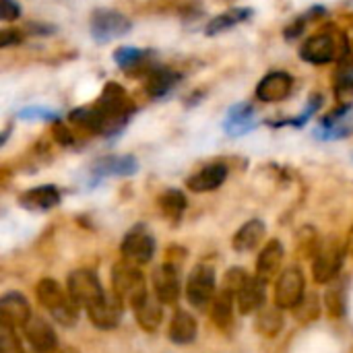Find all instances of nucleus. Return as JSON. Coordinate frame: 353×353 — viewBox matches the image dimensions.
<instances>
[{
  "label": "nucleus",
  "mask_w": 353,
  "mask_h": 353,
  "mask_svg": "<svg viewBox=\"0 0 353 353\" xmlns=\"http://www.w3.org/2000/svg\"><path fill=\"white\" fill-rule=\"evenodd\" d=\"M35 296L37 302L52 314V319L64 327H72L79 319V304L72 300V296L68 294V290L64 292V288L56 281V279H41L35 285Z\"/></svg>",
  "instance_id": "1"
},
{
  "label": "nucleus",
  "mask_w": 353,
  "mask_h": 353,
  "mask_svg": "<svg viewBox=\"0 0 353 353\" xmlns=\"http://www.w3.org/2000/svg\"><path fill=\"white\" fill-rule=\"evenodd\" d=\"M112 292L122 298L124 304L128 306H137L145 296H149L147 292V281L145 275L141 273L139 265H132L128 261H122L118 265L112 267Z\"/></svg>",
  "instance_id": "2"
},
{
  "label": "nucleus",
  "mask_w": 353,
  "mask_h": 353,
  "mask_svg": "<svg viewBox=\"0 0 353 353\" xmlns=\"http://www.w3.org/2000/svg\"><path fill=\"white\" fill-rule=\"evenodd\" d=\"M306 296L304 271L298 265L288 267L275 283V304L283 310H294Z\"/></svg>",
  "instance_id": "3"
},
{
  "label": "nucleus",
  "mask_w": 353,
  "mask_h": 353,
  "mask_svg": "<svg viewBox=\"0 0 353 353\" xmlns=\"http://www.w3.org/2000/svg\"><path fill=\"white\" fill-rule=\"evenodd\" d=\"M89 27H91V37L97 43H108L116 37L126 35L130 31L132 23L122 12H116L110 8H99L91 14Z\"/></svg>",
  "instance_id": "4"
},
{
  "label": "nucleus",
  "mask_w": 353,
  "mask_h": 353,
  "mask_svg": "<svg viewBox=\"0 0 353 353\" xmlns=\"http://www.w3.org/2000/svg\"><path fill=\"white\" fill-rule=\"evenodd\" d=\"M66 290L72 296V300L79 306H85V308H89L91 304H95L105 294L103 288H101L99 277L93 271H89V269H77V271H72L68 275Z\"/></svg>",
  "instance_id": "5"
},
{
  "label": "nucleus",
  "mask_w": 353,
  "mask_h": 353,
  "mask_svg": "<svg viewBox=\"0 0 353 353\" xmlns=\"http://www.w3.org/2000/svg\"><path fill=\"white\" fill-rule=\"evenodd\" d=\"M186 298L192 306L205 308L215 298V269L209 265H199L192 269L186 283Z\"/></svg>",
  "instance_id": "6"
},
{
  "label": "nucleus",
  "mask_w": 353,
  "mask_h": 353,
  "mask_svg": "<svg viewBox=\"0 0 353 353\" xmlns=\"http://www.w3.org/2000/svg\"><path fill=\"white\" fill-rule=\"evenodd\" d=\"M85 310H87V316L93 323V327H97L101 331H110L120 325L122 314H124V302L114 292L112 294L105 292L95 304H91Z\"/></svg>",
  "instance_id": "7"
},
{
  "label": "nucleus",
  "mask_w": 353,
  "mask_h": 353,
  "mask_svg": "<svg viewBox=\"0 0 353 353\" xmlns=\"http://www.w3.org/2000/svg\"><path fill=\"white\" fill-rule=\"evenodd\" d=\"M120 252H122L124 261H128L132 265H139V267L147 265L155 254V238L143 225H139L124 236Z\"/></svg>",
  "instance_id": "8"
},
{
  "label": "nucleus",
  "mask_w": 353,
  "mask_h": 353,
  "mask_svg": "<svg viewBox=\"0 0 353 353\" xmlns=\"http://www.w3.org/2000/svg\"><path fill=\"white\" fill-rule=\"evenodd\" d=\"M343 254H345L343 248L337 246V244L323 246L321 252L312 261V277H314V281L321 283V285L335 281L339 271H341V265H343Z\"/></svg>",
  "instance_id": "9"
},
{
  "label": "nucleus",
  "mask_w": 353,
  "mask_h": 353,
  "mask_svg": "<svg viewBox=\"0 0 353 353\" xmlns=\"http://www.w3.org/2000/svg\"><path fill=\"white\" fill-rule=\"evenodd\" d=\"M153 290L155 296L163 304H176L180 298V275H178V263L165 261L161 267L155 269L153 277Z\"/></svg>",
  "instance_id": "10"
},
{
  "label": "nucleus",
  "mask_w": 353,
  "mask_h": 353,
  "mask_svg": "<svg viewBox=\"0 0 353 353\" xmlns=\"http://www.w3.org/2000/svg\"><path fill=\"white\" fill-rule=\"evenodd\" d=\"M29 345L37 353H54L58 350V335L54 327L43 316H31L29 323L23 327Z\"/></svg>",
  "instance_id": "11"
},
{
  "label": "nucleus",
  "mask_w": 353,
  "mask_h": 353,
  "mask_svg": "<svg viewBox=\"0 0 353 353\" xmlns=\"http://www.w3.org/2000/svg\"><path fill=\"white\" fill-rule=\"evenodd\" d=\"M337 50H339V43L335 41L333 35L319 33L304 41V46L300 48V56L304 62H310V64H327L335 60Z\"/></svg>",
  "instance_id": "12"
},
{
  "label": "nucleus",
  "mask_w": 353,
  "mask_h": 353,
  "mask_svg": "<svg viewBox=\"0 0 353 353\" xmlns=\"http://www.w3.org/2000/svg\"><path fill=\"white\" fill-rule=\"evenodd\" d=\"M294 89V79L283 70H273L261 79L256 85V97L265 103H275L285 99Z\"/></svg>",
  "instance_id": "13"
},
{
  "label": "nucleus",
  "mask_w": 353,
  "mask_h": 353,
  "mask_svg": "<svg viewBox=\"0 0 353 353\" xmlns=\"http://www.w3.org/2000/svg\"><path fill=\"white\" fill-rule=\"evenodd\" d=\"M31 306L25 296L10 292L0 300V323L12 329H23L31 319Z\"/></svg>",
  "instance_id": "14"
},
{
  "label": "nucleus",
  "mask_w": 353,
  "mask_h": 353,
  "mask_svg": "<svg viewBox=\"0 0 353 353\" xmlns=\"http://www.w3.org/2000/svg\"><path fill=\"white\" fill-rule=\"evenodd\" d=\"M228 178V168L223 163H209L203 170H199L196 174H192L186 180L188 190L192 192H211L215 188H219Z\"/></svg>",
  "instance_id": "15"
},
{
  "label": "nucleus",
  "mask_w": 353,
  "mask_h": 353,
  "mask_svg": "<svg viewBox=\"0 0 353 353\" xmlns=\"http://www.w3.org/2000/svg\"><path fill=\"white\" fill-rule=\"evenodd\" d=\"M223 128L232 137L246 134L256 128V118H254V108L248 101L236 103L228 110V118L223 122Z\"/></svg>",
  "instance_id": "16"
},
{
  "label": "nucleus",
  "mask_w": 353,
  "mask_h": 353,
  "mask_svg": "<svg viewBox=\"0 0 353 353\" xmlns=\"http://www.w3.org/2000/svg\"><path fill=\"white\" fill-rule=\"evenodd\" d=\"M238 308L242 314H252L259 312L267 302V281L259 275L250 277L248 283L244 285V290L238 294Z\"/></svg>",
  "instance_id": "17"
},
{
  "label": "nucleus",
  "mask_w": 353,
  "mask_h": 353,
  "mask_svg": "<svg viewBox=\"0 0 353 353\" xmlns=\"http://www.w3.org/2000/svg\"><path fill=\"white\" fill-rule=\"evenodd\" d=\"M134 316H137V323L143 331L147 333H155L159 327H161V321H163V302L157 298V296H145L134 308Z\"/></svg>",
  "instance_id": "18"
},
{
  "label": "nucleus",
  "mask_w": 353,
  "mask_h": 353,
  "mask_svg": "<svg viewBox=\"0 0 353 353\" xmlns=\"http://www.w3.org/2000/svg\"><path fill=\"white\" fill-rule=\"evenodd\" d=\"M19 203L27 211H50L60 205V192L56 186L46 184V186L29 188L27 192H23Z\"/></svg>",
  "instance_id": "19"
},
{
  "label": "nucleus",
  "mask_w": 353,
  "mask_h": 353,
  "mask_svg": "<svg viewBox=\"0 0 353 353\" xmlns=\"http://www.w3.org/2000/svg\"><path fill=\"white\" fill-rule=\"evenodd\" d=\"M283 263V246L279 240H269L265 244V248L261 250L259 259H256V275L263 277L265 281H271Z\"/></svg>",
  "instance_id": "20"
},
{
  "label": "nucleus",
  "mask_w": 353,
  "mask_h": 353,
  "mask_svg": "<svg viewBox=\"0 0 353 353\" xmlns=\"http://www.w3.org/2000/svg\"><path fill=\"white\" fill-rule=\"evenodd\" d=\"M168 337L176 345H188L196 337V321L190 312L186 310H176L174 316L170 319L168 327Z\"/></svg>",
  "instance_id": "21"
},
{
  "label": "nucleus",
  "mask_w": 353,
  "mask_h": 353,
  "mask_svg": "<svg viewBox=\"0 0 353 353\" xmlns=\"http://www.w3.org/2000/svg\"><path fill=\"white\" fill-rule=\"evenodd\" d=\"M265 232H267V228H265V223L261 219H250L248 223H244L236 232V236L232 240L234 250H238V252H250V250H254L263 242Z\"/></svg>",
  "instance_id": "22"
},
{
  "label": "nucleus",
  "mask_w": 353,
  "mask_h": 353,
  "mask_svg": "<svg viewBox=\"0 0 353 353\" xmlns=\"http://www.w3.org/2000/svg\"><path fill=\"white\" fill-rule=\"evenodd\" d=\"M283 325H285L283 308H279L277 304H273V306L265 304L259 310L256 321H254V327L263 337H277L283 331Z\"/></svg>",
  "instance_id": "23"
},
{
  "label": "nucleus",
  "mask_w": 353,
  "mask_h": 353,
  "mask_svg": "<svg viewBox=\"0 0 353 353\" xmlns=\"http://www.w3.org/2000/svg\"><path fill=\"white\" fill-rule=\"evenodd\" d=\"M178 79H180V74H178L176 70H172V68H168V66H155V68L147 74V85H145V89H147V93H149L151 97H163V95H168V93L176 87Z\"/></svg>",
  "instance_id": "24"
},
{
  "label": "nucleus",
  "mask_w": 353,
  "mask_h": 353,
  "mask_svg": "<svg viewBox=\"0 0 353 353\" xmlns=\"http://www.w3.org/2000/svg\"><path fill=\"white\" fill-rule=\"evenodd\" d=\"M254 14V10L250 6H238V8H232V10H225L221 14H217L215 19H211L205 27L207 35H217L221 31H228L244 21H248L250 17Z\"/></svg>",
  "instance_id": "25"
},
{
  "label": "nucleus",
  "mask_w": 353,
  "mask_h": 353,
  "mask_svg": "<svg viewBox=\"0 0 353 353\" xmlns=\"http://www.w3.org/2000/svg\"><path fill=\"white\" fill-rule=\"evenodd\" d=\"M139 170V161L132 155H112L95 163V174L99 176H130Z\"/></svg>",
  "instance_id": "26"
},
{
  "label": "nucleus",
  "mask_w": 353,
  "mask_h": 353,
  "mask_svg": "<svg viewBox=\"0 0 353 353\" xmlns=\"http://www.w3.org/2000/svg\"><path fill=\"white\" fill-rule=\"evenodd\" d=\"M353 134V110L347 112L345 116L337 118V120H331V122H325L321 120L314 137L321 139V141H339V139H347Z\"/></svg>",
  "instance_id": "27"
},
{
  "label": "nucleus",
  "mask_w": 353,
  "mask_h": 353,
  "mask_svg": "<svg viewBox=\"0 0 353 353\" xmlns=\"http://www.w3.org/2000/svg\"><path fill=\"white\" fill-rule=\"evenodd\" d=\"M234 296H230L228 292L219 290L211 302V321L215 323V327L219 329H230L234 323Z\"/></svg>",
  "instance_id": "28"
},
{
  "label": "nucleus",
  "mask_w": 353,
  "mask_h": 353,
  "mask_svg": "<svg viewBox=\"0 0 353 353\" xmlns=\"http://www.w3.org/2000/svg\"><path fill=\"white\" fill-rule=\"evenodd\" d=\"M159 209H161L163 217H168L172 221H178L186 211V196L180 190L170 188L159 196Z\"/></svg>",
  "instance_id": "29"
},
{
  "label": "nucleus",
  "mask_w": 353,
  "mask_h": 353,
  "mask_svg": "<svg viewBox=\"0 0 353 353\" xmlns=\"http://www.w3.org/2000/svg\"><path fill=\"white\" fill-rule=\"evenodd\" d=\"M321 248H323V244L319 240L316 230L302 228L296 238V254H300V259H314L321 252Z\"/></svg>",
  "instance_id": "30"
},
{
  "label": "nucleus",
  "mask_w": 353,
  "mask_h": 353,
  "mask_svg": "<svg viewBox=\"0 0 353 353\" xmlns=\"http://www.w3.org/2000/svg\"><path fill=\"white\" fill-rule=\"evenodd\" d=\"M321 316V298L312 292L302 298V302L294 308V319L302 325H310Z\"/></svg>",
  "instance_id": "31"
},
{
  "label": "nucleus",
  "mask_w": 353,
  "mask_h": 353,
  "mask_svg": "<svg viewBox=\"0 0 353 353\" xmlns=\"http://www.w3.org/2000/svg\"><path fill=\"white\" fill-rule=\"evenodd\" d=\"M325 306L331 319H341L345 314V294H343V283H333L327 290L325 296Z\"/></svg>",
  "instance_id": "32"
},
{
  "label": "nucleus",
  "mask_w": 353,
  "mask_h": 353,
  "mask_svg": "<svg viewBox=\"0 0 353 353\" xmlns=\"http://www.w3.org/2000/svg\"><path fill=\"white\" fill-rule=\"evenodd\" d=\"M248 279H250V277H248L246 269H242V267H232V269L223 275L221 290L228 292L230 296L238 298V294L244 290V285L248 283Z\"/></svg>",
  "instance_id": "33"
},
{
  "label": "nucleus",
  "mask_w": 353,
  "mask_h": 353,
  "mask_svg": "<svg viewBox=\"0 0 353 353\" xmlns=\"http://www.w3.org/2000/svg\"><path fill=\"white\" fill-rule=\"evenodd\" d=\"M17 118L23 122H56L60 118V114L56 110H48V108H39V105H29L17 112Z\"/></svg>",
  "instance_id": "34"
},
{
  "label": "nucleus",
  "mask_w": 353,
  "mask_h": 353,
  "mask_svg": "<svg viewBox=\"0 0 353 353\" xmlns=\"http://www.w3.org/2000/svg\"><path fill=\"white\" fill-rule=\"evenodd\" d=\"M0 353H23V345L17 337V329L0 323Z\"/></svg>",
  "instance_id": "35"
},
{
  "label": "nucleus",
  "mask_w": 353,
  "mask_h": 353,
  "mask_svg": "<svg viewBox=\"0 0 353 353\" xmlns=\"http://www.w3.org/2000/svg\"><path fill=\"white\" fill-rule=\"evenodd\" d=\"M335 97L339 103H353V79L335 81Z\"/></svg>",
  "instance_id": "36"
},
{
  "label": "nucleus",
  "mask_w": 353,
  "mask_h": 353,
  "mask_svg": "<svg viewBox=\"0 0 353 353\" xmlns=\"http://www.w3.org/2000/svg\"><path fill=\"white\" fill-rule=\"evenodd\" d=\"M21 14V6L14 0H0V17L4 21H17Z\"/></svg>",
  "instance_id": "37"
},
{
  "label": "nucleus",
  "mask_w": 353,
  "mask_h": 353,
  "mask_svg": "<svg viewBox=\"0 0 353 353\" xmlns=\"http://www.w3.org/2000/svg\"><path fill=\"white\" fill-rule=\"evenodd\" d=\"M23 39L21 31H14V29H4L0 31V48H8V46H14Z\"/></svg>",
  "instance_id": "38"
},
{
  "label": "nucleus",
  "mask_w": 353,
  "mask_h": 353,
  "mask_svg": "<svg viewBox=\"0 0 353 353\" xmlns=\"http://www.w3.org/2000/svg\"><path fill=\"white\" fill-rule=\"evenodd\" d=\"M54 139L62 145V147H66V145H72V132L68 130V128H62V126H56L54 128Z\"/></svg>",
  "instance_id": "39"
},
{
  "label": "nucleus",
  "mask_w": 353,
  "mask_h": 353,
  "mask_svg": "<svg viewBox=\"0 0 353 353\" xmlns=\"http://www.w3.org/2000/svg\"><path fill=\"white\" fill-rule=\"evenodd\" d=\"M27 31H31L33 35H52L56 31L54 25H41V23H29Z\"/></svg>",
  "instance_id": "40"
},
{
  "label": "nucleus",
  "mask_w": 353,
  "mask_h": 353,
  "mask_svg": "<svg viewBox=\"0 0 353 353\" xmlns=\"http://www.w3.org/2000/svg\"><path fill=\"white\" fill-rule=\"evenodd\" d=\"M304 17L302 19H298V21H294L288 29H285V37L288 39H296L298 35H302V31H304Z\"/></svg>",
  "instance_id": "41"
},
{
  "label": "nucleus",
  "mask_w": 353,
  "mask_h": 353,
  "mask_svg": "<svg viewBox=\"0 0 353 353\" xmlns=\"http://www.w3.org/2000/svg\"><path fill=\"white\" fill-rule=\"evenodd\" d=\"M347 250L353 252V228H352V232H350V238H347Z\"/></svg>",
  "instance_id": "42"
},
{
  "label": "nucleus",
  "mask_w": 353,
  "mask_h": 353,
  "mask_svg": "<svg viewBox=\"0 0 353 353\" xmlns=\"http://www.w3.org/2000/svg\"><path fill=\"white\" fill-rule=\"evenodd\" d=\"M58 353H81L79 350H74V347H64V350H60Z\"/></svg>",
  "instance_id": "43"
}]
</instances>
